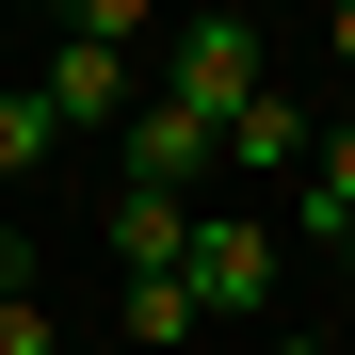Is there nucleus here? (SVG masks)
<instances>
[{
	"label": "nucleus",
	"instance_id": "nucleus-1",
	"mask_svg": "<svg viewBox=\"0 0 355 355\" xmlns=\"http://www.w3.org/2000/svg\"><path fill=\"white\" fill-rule=\"evenodd\" d=\"M259 65H275L259 17H178L162 33V97L194 113V130H243V113H259Z\"/></svg>",
	"mask_w": 355,
	"mask_h": 355
},
{
	"label": "nucleus",
	"instance_id": "nucleus-2",
	"mask_svg": "<svg viewBox=\"0 0 355 355\" xmlns=\"http://www.w3.org/2000/svg\"><path fill=\"white\" fill-rule=\"evenodd\" d=\"M178 291H194V307H275V226L194 210V259H178Z\"/></svg>",
	"mask_w": 355,
	"mask_h": 355
},
{
	"label": "nucleus",
	"instance_id": "nucleus-3",
	"mask_svg": "<svg viewBox=\"0 0 355 355\" xmlns=\"http://www.w3.org/2000/svg\"><path fill=\"white\" fill-rule=\"evenodd\" d=\"M210 162H226V130H194L178 97H130V194H194Z\"/></svg>",
	"mask_w": 355,
	"mask_h": 355
},
{
	"label": "nucleus",
	"instance_id": "nucleus-4",
	"mask_svg": "<svg viewBox=\"0 0 355 355\" xmlns=\"http://www.w3.org/2000/svg\"><path fill=\"white\" fill-rule=\"evenodd\" d=\"M33 97L65 113V130H130V65H113V49H81V33L49 49V81H33Z\"/></svg>",
	"mask_w": 355,
	"mask_h": 355
},
{
	"label": "nucleus",
	"instance_id": "nucleus-5",
	"mask_svg": "<svg viewBox=\"0 0 355 355\" xmlns=\"http://www.w3.org/2000/svg\"><path fill=\"white\" fill-rule=\"evenodd\" d=\"M178 259H194V194H113V275H178Z\"/></svg>",
	"mask_w": 355,
	"mask_h": 355
},
{
	"label": "nucleus",
	"instance_id": "nucleus-6",
	"mask_svg": "<svg viewBox=\"0 0 355 355\" xmlns=\"http://www.w3.org/2000/svg\"><path fill=\"white\" fill-rule=\"evenodd\" d=\"M307 146H323V113H307V97H275V81H259L243 130H226V162H259V178H307Z\"/></svg>",
	"mask_w": 355,
	"mask_h": 355
},
{
	"label": "nucleus",
	"instance_id": "nucleus-7",
	"mask_svg": "<svg viewBox=\"0 0 355 355\" xmlns=\"http://www.w3.org/2000/svg\"><path fill=\"white\" fill-rule=\"evenodd\" d=\"M291 226H307V243H339V226H355V113L307 146V178H291Z\"/></svg>",
	"mask_w": 355,
	"mask_h": 355
},
{
	"label": "nucleus",
	"instance_id": "nucleus-8",
	"mask_svg": "<svg viewBox=\"0 0 355 355\" xmlns=\"http://www.w3.org/2000/svg\"><path fill=\"white\" fill-rule=\"evenodd\" d=\"M49 146H65V113H49V97H33V81H0V178H33V162H49Z\"/></svg>",
	"mask_w": 355,
	"mask_h": 355
},
{
	"label": "nucleus",
	"instance_id": "nucleus-9",
	"mask_svg": "<svg viewBox=\"0 0 355 355\" xmlns=\"http://www.w3.org/2000/svg\"><path fill=\"white\" fill-rule=\"evenodd\" d=\"M113 323H130V339H146V355H162V339H194V323H210V307H194V291H178V275H146V291H130V307H113Z\"/></svg>",
	"mask_w": 355,
	"mask_h": 355
},
{
	"label": "nucleus",
	"instance_id": "nucleus-10",
	"mask_svg": "<svg viewBox=\"0 0 355 355\" xmlns=\"http://www.w3.org/2000/svg\"><path fill=\"white\" fill-rule=\"evenodd\" d=\"M65 33H81V49H113V65H130V49H146L162 17H146V0H81V17H65Z\"/></svg>",
	"mask_w": 355,
	"mask_h": 355
},
{
	"label": "nucleus",
	"instance_id": "nucleus-11",
	"mask_svg": "<svg viewBox=\"0 0 355 355\" xmlns=\"http://www.w3.org/2000/svg\"><path fill=\"white\" fill-rule=\"evenodd\" d=\"M0 355H65V339H49V307H33V291L0 307Z\"/></svg>",
	"mask_w": 355,
	"mask_h": 355
},
{
	"label": "nucleus",
	"instance_id": "nucleus-12",
	"mask_svg": "<svg viewBox=\"0 0 355 355\" xmlns=\"http://www.w3.org/2000/svg\"><path fill=\"white\" fill-rule=\"evenodd\" d=\"M17 291H33V259H17V226H0V307H17Z\"/></svg>",
	"mask_w": 355,
	"mask_h": 355
},
{
	"label": "nucleus",
	"instance_id": "nucleus-13",
	"mask_svg": "<svg viewBox=\"0 0 355 355\" xmlns=\"http://www.w3.org/2000/svg\"><path fill=\"white\" fill-rule=\"evenodd\" d=\"M323 49H339V65H355V0H339V33H323Z\"/></svg>",
	"mask_w": 355,
	"mask_h": 355
},
{
	"label": "nucleus",
	"instance_id": "nucleus-14",
	"mask_svg": "<svg viewBox=\"0 0 355 355\" xmlns=\"http://www.w3.org/2000/svg\"><path fill=\"white\" fill-rule=\"evenodd\" d=\"M323 259H339V275H355V226H339V243H323Z\"/></svg>",
	"mask_w": 355,
	"mask_h": 355
},
{
	"label": "nucleus",
	"instance_id": "nucleus-15",
	"mask_svg": "<svg viewBox=\"0 0 355 355\" xmlns=\"http://www.w3.org/2000/svg\"><path fill=\"white\" fill-rule=\"evenodd\" d=\"M275 355H323V339H275Z\"/></svg>",
	"mask_w": 355,
	"mask_h": 355
}]
</instances>
